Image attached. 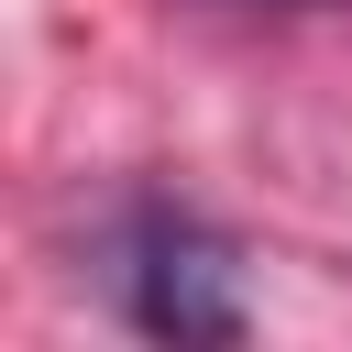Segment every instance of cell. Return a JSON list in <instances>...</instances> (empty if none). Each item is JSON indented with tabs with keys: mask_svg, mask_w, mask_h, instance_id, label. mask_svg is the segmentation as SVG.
<instances>
[{
	"mask_svg": "<svg viewBox=\"0 0 352 352\" xmlns=\"http://www.w3.org/2000/svg\"><path fill=\"white\" fill-rule=\"evenodd\" d=\"M286 11H319V0H286Z\"/></svg>",
	"mask_w": 352,
	"mask_h": 352,
	"instance_id": "2",
	"label": "cell"
},
{
	"mask_svg": "<svg viewBox=\"0 0 352 352\" xmlns=\"http://www.w3.org/2000/svg\"><path fill=\"white\" fill-rule=\"evenodd\" d=\"M121 308H132V330H154V341H242V330H253V308H242V253H231L198 209H176V198H143V209L121 220Z\"/></svg>",
	"mask_w": 352,
	"mask_h": 352,
	"instance_id": "1",
	"label": "cell"
}]
</instances>
